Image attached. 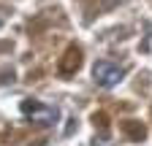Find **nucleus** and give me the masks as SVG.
Instances as JSON below:
<instances>
[{
	"label": "nucleus",
	"instance_id": "f257e3e1",
	"mask_svg": "<svg viewBox=\"0 0 152 146\" xmlns=\"http://www.w3.org/2000/svg\"><path fill=\"white\" fill-rule=\"evenodd\" d=\"M22 114L35 122V124H54L57 116H60V111H57L54 106H46V103H38V100H22Z\"/></svg>",
	"mask_w": 152,
	"mask_h": 146
},
{
	"label": "nucleus",
	"instance_id": "f03ea898",
	"mask_svg": "<svg viewBox=\"0 0 152 146\" xmlns=\"http://www.w3.org/2000/svg\"><path fill=\"white\" fill-rule=\"evenodd\" d=\"M122 76H125V70H122L120 65H114V62L101 60V62H95V65H92V79H95V84L103 87V89L117 87V84L122 81Z\"/></svg>",
	"mask_w": 152,
	"mask_h": 146
},
{
	"label": "nucleus",
	"instance_id": "7ed1b4c3",
	"mask_svg": "<svg viewBox=\"0 0 152 146\" xmlns=\"http://www.w3.org/2000/svg\"><path fill=\"white\" fill-rule=\"evenodd\" d=\"M92 146H111V143H109L106 138H95V141H92Z\"/></svg>",
	"mask_w": 152,
	"mask_h": 146
}]
</instances>
